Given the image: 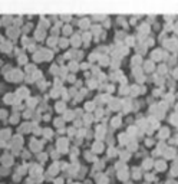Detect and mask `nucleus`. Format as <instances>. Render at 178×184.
<instances>
[{
	"mask_svg": "<svg viewBox=\"0 0 178 184\" xmlns=\"http://www.w3.org/2000/svg\"><path fill=\"white\" fill-rule=\"evenodd\" d=\"M0 27H1V20H0Z\"/></svg>",
	"mask_w": 178,
	"mask_h": 184,
	"instance_id": "obj_52",
	"label": "nucleus"
},
{
	"mask_svg": "<svg viewBox=\"0 0 178 184\" xmlns=\"http://www.w3.org/2000/svg\"><path fill=\"white\" fill-rule=\"evenodd\" d=\"M32 122H23L19 125V128H17V134H29V132H32Z\"/></svg>",
	"mask_w": 178,
	"mask_h": 184,
	"instance_id": "obj_6",
	"label": "nucleus"
},
{
	"mask_svg": "<svg viewBox=\"0 0 178 184\" xmlns=\"http://www.w3.org/2000/svg\"><path fill=\"white\" fill-rule=\"evenodd\" d=\"M34 71H36V65H33V63H26L24 65V75H32Z\"/></svg>",
	"mask_w": 178,
	"mask_h": 184,
	"instance_id": "obj_16",
	"label": "nucleus"
},
{
	"mask_svg": "<svg viewBox=\"0 0 178 184\" xmlns=\"http://www.w3.org/2000/svg\"><path fill=\"white\" fill-rule=\"evenodd\" d=\"M56 111H57V112L65 111V104H63V102H57V104H56Z\"/></svg>",
	"mask_w": 178,
	"mask_h": 184,
	"instance_id": "obj_39",
	"label": "nucleus"
},
{
	"mask_svg": "<svg viewBox=\"0 0 178 184\" xmlns=\"http://www.w3.org/2000/svg\"><path fill=\"white\" fill-rule=\"evenodd\" d=\"M11 69H13V65H11V63H3V66L0 68V74H1V75H6L7 72H10Z\"/></svg>",
	"mask_w": 178,
	"mask_h": 184,
	"instance_id": "obj_18",
	"label": "nucleus"
},
{
	"mask_svg": "<svg viewBox=\"0 0 178 184\" xmlns=\"http://www.w3.org/2000/svg\"><path fill=\"white\" fill-rule=\"evenodd\" d=\"M36 158H37V161H40V162H44L46 160H47V154L46 152H37L36 154Z\"/></svg>",
	"mask_w": 178,
	"mask_h": 184,
	"instance_id": "obj_24",
	"label": "nucleus"
},
{
	"mask_svg": "<svg viewBox=\"0 0 178 184\" xmlns=\"http://www.w3.org/2000/svg\"><path fill=\"white\" fill-rule=\"evenodd\" d=\"M23 82H26V84H29V85H30V84H34L36 81L33 79V76H32V75H24V79H23Z\"/></svg>",
	"mask_w": 178,
	"mask_h": 184,
	"instance_id": "obj_33",
	"label": "nucleus"
},
{
	"mask_svg": "<svg viewBox=\"0 0 178 184\" xmlns=\"http://www.w3.org/2000/svg\"><path fill=\"white\" fill-rule=\"evenodd\" d=\"M55 184H63V180H60V178H56Z\"/></svg>",
	"mask_w": 178,
	"mask_h": 184,
	"instance_id": "obj_47",
	"label": "nucleus"
},
{
	"mask_svg": "<svg viewBox=\"0 0 178 184\" xmlns=\"http://www.w3.org/2000/svg\"><path fill=\"white\" fill-rule=\"evenodd\" d=\"M42 119H44V121H49V119H50V114H44L43 117H42Z\"/></svg>",
	"mask_w": 178,
	"mask_h": 184,
	"instance_id": "obj_46",
	"label": "nucleus"
},
{
	"mask_svg": "<svg viewBox=\"0 0 178 184\" xmlns=\"http://www.w3.org/2000/svg\"><path fill=\"white\" fill-rule=\"evenodd\" d=\"M20 112H11V115H9V122H10L11 125H16V124H19V121H20Z\"/></svg>",
	"mask_w": 178,
	"mask_h": 184,
	"instance_id": "obj_12",
	"label": "nucleus"
},
{
	"mask_svg": "<svg viewBox=\"0 0 178 184\" xmlns=\"http://www.w3.org/2000/svg\"><path fill=\"white\" fill-rule=\"evenodd\" d=\"M14 164V157L11 155L9 151H6L4 154L0 155V165H4V167H11Z\"/></svg>",
	"mask_w": 178,
	"mask_h": 184,
	"instance_id": "obj_2",
	"label": "nucleus"
},
{
	"mask_svg": "<svg viewBox=\"0 0 178 184\" xmlns=\"http://www.w3.org/2000/svg\"><path fill=\"white\" fill-rule=\"evenodd\" d=\"M24 184H33V183H32V181H30V180L27 178V181H26V183H24Z\"/></svg>",
	"mask_w": 178,
	"mask_h": 184,
	"instance_id": "obj_50",
	"label": "nucleus"
},
{
	"mask_svg": "<svg viewBox=\"0 0 178 184\" xmlns=\"http://www.w3.org/2000/svg\"><path fill=\"white\" fill-rule=\"evenodd\" d=\"M23 137H22V134H16V135H13L11 137V140H10V144L11 145H19V147H23Z\"/></svg>",
	"mask_w": 178,
	"mask_h": 184,
	"instance_id": "obj_10",
	"label": "nucleus"
},
{
	"mask_svg": "<svg viewBox=\"0 0 178 184\" xmlns=\"http://www.w3.org/2000/svg\"><path fill=\"white\" fill-rule=\"evenodd\" d=\"M26 49H27V51H29V52H37V46H36V45H34V42H32V43H29L27 45V48H26Z\"/></svg>",
	"mask_w": 178,
	"mask_h": 184,
	"instance_id": "obj_34",
	"label": "nucleus"
},
{
	"mask_svg": "<svg viewBox=\"0 0 178 184\" xmlns=\"http://www.w3.org/2000/svg\"><path fill=\"white\" fill-rule=\"evenodd\" d=\"M32 27H33L32 23H24L22 27H20V32H22V35H27V33L32 30Z\"/></svg>",
	"mask_w": 178,
	"mask_h": 184,
	"instance_id": "obj_20",
	"label": "nucleus"
},
{
	"mask_svg": "<svg viewBox=\"0 0 178 184\" xmlns=\"http://www.w3.org/2000/svg\"><path fill=\"white\" fill-rule=\"evenodd\" d=\"M33 61H34V62H39V63H40V62H43V61H44L43 55L40 53L39 51H37V52H34V53H33Z\"/></svg>",
	"mask_w": 178,
	"mask_h": 184,
	"instance_id": "obj_26",
	"label": "nucleus"
},
{
	"mask_svg": "<svg viewBox=\"0 0 178 184\" xmlns=\"http://www.w3.org/2000/svg\"><path fill=\"white\" fill-rule=\"evenodd\" d=\"M42 148H43V141H37L36 138H30L29 141V150L33 152H40L42 151Z\"/></svg>",
	"mask_w": 178,
	"mask_h": 184,
	"instance_id": "obj_5",
	"label": "nucleus"
},
{
	"mask_svg": "<svg viewBox=\"0 0 178 184\" xmlns=\"http://www.w3.org/2000/svg\"><path fill=\"white\" fill-rule=\"evenodd\" d=\"M22 35V32H20V29L19 27H14V26H10V27H7L6 29V36L9 38V40H11L13 43L17 40V38Z\"/></svg>",
	"mask_w": 178,
	"mask_h": 184,
	"instance_id": "obj_1",
	"label": "nucleus"
},
{
	"mask_svg": "<svg viewBox=\"0 0 178 184\" xmlns=\"http://www.w3.org/2000/svg\"><path fill=\"white\" fill-rule=\"evenodd\" d=\"M44 35H46V33H44V30H42V29H39V27H37V29L34 30V33H33L34 40H43V39H44Z\"/></svg>",
	"mask_w": 178,
	"mask_h": 184,
	"instance_id": "obj_14",
	"label": "nucleus"
},
{
	"mask_svg": "<svg viewBox=\"0 0 178 184\" xmlns=\"http://www.w3.org/2000/svg\"><path fill=\"white\" fill-rule=\"evenodd\" d=\"M10 147H11L10 141H1L0 140V148H1V150H10Z\"/></svg>",
	"mask_w": 178,
	"mask_h": 184,
	"instance_id": "obj_28",
	"label": "nucleus"
},
{
	"mask_svg": "<svg viewBox=\"0 0 178 184\" xmlns=\"http://www.w3.org/2000/svg\"><path fill=\"white\" fill-rule=\"evenodd\" d=\"M13 134H11L10 128H1L0 130V140L1 141H10Z\"/></svg>",
	"mask_w": 178,
	"mask_h": 184,
	"instance_id": "obj_9",
	"label": "nucleus"
},
{
	"mask_svg": "<svg viewBox=\"0 0 178 184\" xmlns=\"http://www.w3.org/2000/svg\"><path fill=\"white\" fill-rule=\"evenodd\" d=\"M23 25H24V22H23L22 16H16V17L13 19V26H14V27H19V29H20Z\"/></svg>",
	"mask_w": 178,
	"mask_h": 184,
	"instance_id": "obj_19",
	"label": "nucleus"
},
{
	"mask_svg": "<svg viewBox=\"0 0 178 184\" xmlns=\"http://www.w3.org/2000/svg\"><path fill=\"white\" fill-rule=\"evenodd\" d=\"M1 66H3V61L0 59V68H1Z\"/></svg>",
	"mask_w": 178,
	"mask_h": 184,
	"instance_id": "obj_51",
	"label": "nucleus"
},
{
	"mask_svg": "<svg viewBox=\"0 0 178 184\" xmlns=\"http://www.w3.org/2000/svg\"><path fill=\"white\" fill-rule=\"evenodd\" d=\"M20 155H22L23 160H29L30 158V152L27 151V150H22V152H20Z\"/></svg>",
	"mask_w": 178,
	"mask_h": 184,
	"instance_id": "obj_38",
	"label": "nucleus"
},
{
	"mask_svg": "<svg viewBox=\"0 0 178 184\" xmlns=\"http://www.w3.org/2000/svg\"><path fill=\"white\" fill-rule=\"evenodd\" d=\"M20 115H22L24 119H30L32 118V115H33V111H32V109H24Z\"/></svg>",
	"mask_w": 178,
	"mask_h": 184,
	"instance_id": "obj_27",
	"label": "nucleus"
},
{
	"mask_svg": "<svg viewBox=\"0 0 178 184\" xmlns=\"http://www.w3.org/2000/svg\"><path fill=\"white\" fill-rule=\"evenodd\" d=\"M4 119H9V112L4 108H0V121H4Z\"/></svg>",
	"mask_w": 178,
	"mask_h": 184,
	"instance_id": "obj_29",
	"label": "nucleus"
},
{
	"mask_svg": "<svg viewBox=\"0 0 178 184\" xmlns=\"http://www.w3.org/2000/svg\"><path fill=\"white\" fill-rule=\"evenodd\" d=\"M56 43H57V38H55V36H52V38L47 39V45L49 46H55Z\"/></svg>",
	"mask_w": 178,
	"mask_h": 184,
	"instance_id": "obj_37",
	"label": "nucleus"
},
{
	"mask_svg": "<svg viewBox=\"0 0 178 184\" xmlns=\"http://www.w3.org/2000/svg\"><path fill=\"white\" fill-rule=\"evenodd\" d=\"M3 40H4V36H3V35H1V33H0V43H1V42H3Z\"/></svg>",
	"mask_w": 178,
	"mask_h": 184,
	"instance_id": "obj_49",
	"label": "nucleus"
},
{
	"mask_svg": "<svg viewBox=\"0 0 178 184\" xmlns=\"http://www.w3.org/2000/svg\"><path fill=\"white\" fill-rule=\"evenodd\" d=\"M33 40H30L29 38H27V35H23L22 36V46H23V49H26L27 48V45L29 43H32Z\"/></svg>",
	"mask_w": 178,
	"mask_h": 184,
	"instance_id": "obj_25",
	"label": "nucleus"
},
{
	"mask_svg": "<svg viewBox=\"0 0 178 184\" xmlns=\"http://www.w3.org/2000/svg\"><path fill=\"white\" fill-rule=\"evenodd\" d=\"M10 167H4V165H0V177H7L10 174Z\"/></svg>",
	"mask_w": 178,
	"mask_h": 184,
	"instance_id": "obj_21",
	"label": "nucleus"
},
{
	"mask_svg": "<svg viewBox=\"0 0 178 184\" xmlns=\"http://www.w3.org/2000/svg\"><path fill=\"white\" fill-rule=\"evenodd\" d=\"M49 72H50L52 75H56V74H57V66L53 65L52 68H50V69H49Z\"/></svg>",
	"mask_w": 178,
	"mask_h": 184,
	"instance_id": "obj_42",
	"label": "nucleus"
},
{
	"mask_svg": "<svg viewBox=\"0 0 178 184\" xmlns=\"http://www.w3.org/2000/svg\"><path fill=\"white\" fill-rule=\"evenodd\" d=\"M11 180H13L14 183H19V181L22 180V175H20L19 173H16V171H14V173H13V175H11Z\"/></svg>",
	"mask_w": 178,
	"mask_h": 184,
	"instance_id": "obj_35",
	"label": "nucleus"
},
{
	"mask_svg": "<svg viewBox=\"0 0 178 184\" xmlns=\"http://www.w3.org/2000/svg\"><path fill=\"white\" fill-rule=\"evenodd\" d=\"M53 124H55V127H60V125H63V119L56 118L55 121H53Z\"/></svg>",
	"mask_w": 178,
	"mask_h": 184,
	"instance_id": "obj_41",
	"label": "nucleus"
},
{
	"mask_svg": "<svg viewBox=\"0 0 178 184\" xmlns=\"http://www.w3.org/2000/svg\"><path fill=\"white\" fill-rule=\"evenodd\" d=\"M17 63H19V65H26V63H27V56L24 53L19 55V56H17Z\"/></svg>",
	"mask_w": 178,
	"mask_h": 184,
	"instance_id": "obj_23",
	"label": "nucleus"
},
{
	"mask_svg": "<svg viewBox=\"0 0 178 184\" xmlns=\"http://www.w3.org/2000/svg\"><path fill=\"white\" fill-rule=\"evenodd\" d=\"M57 95H59V92H57V89H52V91H50V97H52V98H56V97H57Z\"/></svg>",
	"mask_w": 178,
	"mask_h": 184,
	"instance_id": "obj_44",
	"label": "nucleus"
},
{
	"mask_svg": "<svg viewBox=\"0 0 178 184\" xmlns=\"http://www.w3.org/2000/svg\"><path fill=\"white\" fill-rule=\"evenodd\" d=\"M37 102H39V98L29 97L26 99V107H27V109H32V111H33V109L36 108V105H37Z\"/></svg>",
	"mask_w": 178,
	"mask_h": 184,
	"instance_id": "obj_11",
	"label": "nucleus"
},
{
	"mask_svg": "<svg viewBox=\"0 0 178 184\" xmlns=\"http://www.w3.org/2000/svg\"><path fill=\"white\" fill-rule=\"evenodd\" d=\"M0 184H3V183H0Z\"/></svg>",
	"mask_w": 178,
	"mask_h": 184,
	"instance_id": "obj_53",
	"label": "nucleus"
},
{
	"mask_svg": "<svg viewBox=\"0 0 178 184\" xmlns=\"http://www.w3.org/2000/svg\"><path fill=\"white\" fill-rule=\"evenodd\" d=\"M23 147H19V145H11L10 147V154L13 155V157H17V155H20V152H22Z\"/></svg>",
	"mask_w": 178,
	"mask_h": 184,
	"instance_id": "obj_15",
	"label": "nucleus"
},
{
	"mask_svg": "<svg viewBox=\"0 0 178 184\" xmlns=\"http://www.w3.org/2000/svg\"><path fill=\"white\" fill-rule=\"evenodd\" d=\"M32 119H33V122H36V124H37V122L42 119V114H40V111H36V112H33Z\"/></svg>",
	"mask_w": 178,
	"mask_h": 184,
	"instance_id": "obj_31",
	"label": "nucleus"
},
{
	"mask_svg": "<svg viewBox=\"0 0 178 184\" xmlns=\"http://www.w3.org/2000/svg\"><path fill=\"white\" fill-rule=\"evenodd\" d=\"M6 87H4V84H0V91H4Z\"/></svg>",
	"mask_w": 178,
	"mask_h": 184,
	"instance_id": "obj_48",
	"label": "nucleus"
},
{
	"mask_svg": "<svg viewBox=\"0 0 178 184\" xmlns=\"http://www.w3.org/2000/svg\"><path fill=\"white\" fill-rule=\"evenodd\" d=\"M11 108H13V112H20V111H24V105L17 104V105H11Z\"/></svg>",
	"mask_w": 178,
	"mask_h": 184,
	"instance_id": "obj_32",
	"label": "nucleus"
},
{
	"mask_svg": "<svg viewBox=\"0 0 178 184\" xmlns=\"http://www.w3.org/2000/svg\"><path fill=\"white\" fill-rule=\"evenodd\" d=\"M16 97H19L20 99H27L30 97V91L27 89V87H20L16 91Z\"/></svg>",
	"mask_w": 178,
	"mask_h": 184,
	"instance_id": "obj_7",
	"label": "nucleus"
},
{
	"mask_svg": "<svg viewBox=\"0 0 178 184\" xmlns=\"http://www.w3.org/2000/svg\"><path fill=\"white\" fill-rule=\"evenodd\" d=\"M49 25H50V23L47 22V20L44 19V17H42V19L39 20V29H42V30H46V29L49 27Z\"/></svg>",
	"mask_w": 178,
	"mask_h": 184,
	"instance_id": "obj_22",
	"label": "nucleus"
},
{
	"mask_svg": "<svg viewBox=\"0 0 178 184\" xmlns=\"http://www.w3.org/2000/svg\"><path fill=\"white\" fill-rule=\"evenodd\" d=\"M13 16L11 14H4V16H1L0 17V20H1V26H4L6 29L7 27H10V26H13Z\"/></svg>",
	"mask_w": 178,
	"mask_h": 184,
	"instance_id": "obj_8",
	"label": "nucleus"
},
{
	"mask_svg": "<svg viewBox=\"0 0 178 184\" xmlns=\"http://www.w3.org/2000/svg\"><path fill=\"white\" fill-rule=\"evenodd\" d=\"M52 157H53L55 160H57V158H59V152H57V151H52Z\"/></svg>",
	"mask_w": 178,
	"mask_h": 184,
	"instance_id": "obj_45",
	"label": "nucleus"
},
{
	"mask_svg": "<svg viewBox=\"0 0 178 184\" xmlns=\"http://www.w3.org/2000/svg\"><path fill=\"white\" fill-rule=\"evenodd\" d=\"M42 134H43V137L46 138V140H50V137L53 135V132H52L50 128H44V130L42 131Z\"/></svg>",
	"mask_w": 178,
	"mask_h": 184,
	"instance_id": "obj_30",
	"label": "nucleus"
},
{
	"mask_svg": "<svg viewBox=\"0 0 178 184\" xmlns=\"http://www.w3.org/2000/svg\"><path fill=\"white\" fill-rule=\"evenodd\" d=\"M13 98H14V94L13 92H7V94L3 95V102L6 105H11L13 104Z\"/></svg>",
	"mask_w": 178,
	"mask_h": 184,
	"instance_id": "obj_13",
	"label": "nucleus"
},
{
	"mask_svg": "<svg viewBox=\"0 0 178 184\" xmlns=\"http://www.w3.org/2000/svg\"><path fill=\"white\" fill-rule=\"evenodd\" d=\"M11 79H13V84H20L24 79V72L19 68H13L11 69Z\"/></svg>",
	"mask_w": 178,
	"mask_h": 184,
	"instance_id": "obj_4",
	"label": "nucleus"
},
{
	"mask_svg": "<svg viewBox=\"0 0 178 184\" xmlns=\"http://www.w3.org/2000/svg\"><path fill=\"white\" fill-rule=\"evenodd\" d=\"M13 48H14V43L9 40V39H4L1 43H0V53L4 55H10L13 52Z\"/></svg>",
	"mask_w": 178,
	"mask_h": 184,
	"instance_id": "obj_3",
	"label": "nucleus"
},
{
	"mask_svg": "<svg viewBox=\"0 0 178 184\" xmlns=\"http://www.w3.org/2000/svg\"><path fill=\"white\" fill-rule=\"evenodd\" d=\"M22 53H23V51L20 49V48H16V46L13 48V52H11V55H13V56H16V58H17L19 55H22Z\"/></svg>",
	"mask_w": 178,
	"mask_h": 184,
	"instance_id": "obj_36",
	"label": "nucleus"
},
{
	"mask_svg": "<svg viewBox=\"0 0 178 184\" xmlns=\"http://www.w3.org/2000/svg\"><path fill=\"white\" fill-rule=\"evenodd\" d=\"M59 45H60L62 48H66V45H67V40H66V39H60V40H59Z\"/></svg>",
	"mask_w": 178,
	"mask_h": 184,
	"instance_id": "obj_43",
	"label": "nucleus"
},
{
	"mask_svg": "<svg viewBox=\"0 0 178 184\" xmlns=\"http://www.w3.org/2000/svg\"><path fill=\"white\" fill-rule=\"evenodd\" d=\"M46 85H47V84L44 82L43 79H39V82H37V87L40 88L42 91H44V89H46Z\"/></svg>",
	"mask_w": 178,
	"mask_h": 184,
	"instance_id": "obj_40",
	"label": "nucleus"
},
{
	"mask_svg": "<svg viewBox=\"0 0 178 184\" xmlns=\"http://www.w3.org/2000/svg\"><path fill=\"white\" fill-rule=\"evenodd\" d=\"M16 173H19L20 175H26L27 174V164H22V165H17L16 167Z\"/></svg>",
	"mask_w": 178,
	"mask_h": 184,
	"instance_id": "obj_17",
	"label": "nucleus"
}]
</instances>
